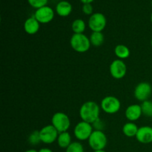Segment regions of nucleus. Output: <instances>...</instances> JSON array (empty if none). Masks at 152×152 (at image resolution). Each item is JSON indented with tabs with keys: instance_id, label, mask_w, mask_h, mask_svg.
I'll use <instances>...</instances> for the list:
<instances>
[{
	"instance_id": "nucleus-1",
	"label": "nucleus",
	"mask_w": 152,
	"mask_h": 152,
	"mask_svg": "<svg viewBox=\"0 0 152 152\" xmlns=\"http://www.w3.org/2000/svg\"><path fill=\"white\" fill-rule=\"evenodd\" d=\"M100 108L93 101L85 102L80 109V116L82 120L88 123H94L99 118Z\"/></svg>"
},
{
	"instance_id": "nucleus-2",
	"label": "nucleus",
	"mask_w": 152,
	"mask_h": 152,
	"mask_svg": "<svg viewBox=\"0 0 152 152\" xmlns=\"http://www.w3.org/2000/svg\"><path fill=\"white\" fill-rule=\"evenodd\" d=\"M71 48L79 53L88 51L91 47L90 39L83 34H74L70 40Z\"/></svg>"
},
{
	"instance_id": "nucleus-3",
	"label": "nucleus",
	"mask_w": 152,
	"mask_h": 152,
	"mask_svg": "<svg viewBox=\"0 0 152 152\" xmlns=\"http://www.w3.org/2000/svg\"><path fill=\"white\" fill-rule=\"evenodd\" d=\"M107 142V137L102 131H94L88 139L89 145L94 151L104 150L106 147Z\"/></svg>"
},
{
	"instance_id": "nucleus-4",
	"label": "nucleus",
	"mask_w": 152,
	"mask_h": 152,
	"mask_svg": "<svg viewBox=\"0 0 152 152\" xmlns=\"http://www.w3.org/2000/svg\"><path fill=\"white\" fill-rule=\"evenodd\" d=\"M51 124L59 133H62L68 131L71 126V121L68 116L65 113L56 112L52 117Z\"/></svg>"
},
{
	"instance_id": "nucleus-5",
	"label": "nucleus",
	"mask_w": 152,
	"mask_h": 152,
	"mask_svg": "<svg viewBox=\"0 0 152 152\" xmlns=\"http://www.w3.org/2000/svg\"><path fill=\"white\" fill-rule=\"evenodd\" d=\"M101 108L106 114H113L118 112L121 107L119 99L113 96H105L101 101Z\"/></svg>"
},
{
	"instance_id": "nucleus-6",
	"label": "nucleus",
	"mask_w": 152,
	"mask_h": 152,
	"mask_svg": "<svg viewBox=\"0 0 152 152\" xmlns=\"http://www.w3.org/2000/svg\"><path fill=\"white\" fill-rule=\"evenodd\" d=\"M93 126L91 123L81 121L76 125L74 130L75 137L80 141L88 140L93 132Z\"/></svg>"
},
{
	"instance_id": "nucleus-7",
	"label": "nucleus",
	"mask_w": 152,
	"mask_h": 152,
	"mask_svg": "<svg viewBox=\"0 0 152 152\" xmlns=\"http://www.w3.org/2000/svg\"><path fill=\"white\" fill-rule=\"evenodd\" d=\"M41 142L45 144H51L57 140L59 132L53 125H48L39 131Z\"/></svg>"
},
{
	"instance_id": "nucleus-8",
	"label": "nucleus",
	"mask_w": 152,
	"mask_h": 152,
	"mask_svg": "<svg viewBox=\"0 0 152 152\" xmlns=\"http://www.w3.org/2000/svg\"><path fill=\"white\" fill-rule=\"evenodd\" d=\"M106 23V18L101 13H94L88 20V26L93 32H102L105 29Z\"/></svg>"
},
{
	"instance_id": "nucleus-9",
	"label": "nucleus",
	"mask_w": 152,
	"mask_h": 152,
	"mask_svg": "<svg viewBox=\"0 0 152 152\" xmlns=\"http://www.w3.org/2000/svg\"><path fill=\"white\" fill-rule=\"evenodd\" d=\"M152 93L151 86L147 82L139 83L134 89V96L137 100L144 102L148 100Z\"/></svg>"
},
{
	"instance_id": "nucleus-10",
	"label": "nucleus",
	"mask_w": 152,
	"mask_h": 152,
	"mask_svg": "<svg viewBox=\"0 0 152 152\" xmlns=\"http://www.w3.org/2000/svg\"><path fill=\"white\" fill-rule=\"evenodd\" d=\"M127 72V67L125 62L121 59H115L110 65L111 75L117 80L123 79Z\"/></svg>"
},
{
	"instance_id": "nucleus-11",
	"label": "nucleus",
	"mask_w": 152,
	"mask_h": 152,
	"mask_svg": "<svg viewBox=\"0 0 152 152\" xmlns=\"http://www.w3.org/2000/svg\"><path fill=\"white\" fill-rule=\"evenodd\" d=\"M34 17L39 23L46 24L51 22L54 17V12L51 7L48 6H44L37 9L34 14Z\"/></svg>"
},
{
	"instance_id": "nucleus-12",
	"label": "nucleus",
	"mask_w": 152,
	"mask_h": 152,
	"mask_svg": "<svg viewBox=\"0 0 152 152\" xmlns=\"http://www.w3.org/2000/svg\"><path fill=\"white\" fill-rule=\"evenodd\" d=\"M136 138L140 143H151L152 142V127L146 126L139 128Z\"/></svg>"
},
{
	"instance_id": "nucleus-13",
	"label": "nucleus",
	"mask_w": 152,
	"mask_h": 152,
	"mask_svg": "<svg viewBox=\"0 0 152 152\" xmlns=\"http://www.w3.org/2000/svg\"><path fill=\"white\" fill-rule=\"evenodd\" d=\"M125 114H126V118L131 122H134L139 120V118L142 114L141 105H137V104L129 105L126 108Z\"/></svg>"
},
{
	"instance_id": "nucleus-14",
	"label": "nucleus",
	"mask_w": 152,
	"mask_h": 152,
	"mask_svg": "<svg viewBox=\"0 0 152 152\" xmlns=\"http://www.w3.org/2000/svg\"><path fill=\"white\" fill-rule=\"evenodd\" d=\"M39 29V22L34 16L27 19L24 23V30L27 34L30 35L37 34Z\"/></svg>"
},
{
	"instance_id": "nucleus-15",
	"label": "nucleus",
	"mask_w": 152,
	"mask_h": 152,
	"mask_svg": "<svg viewBox=\"0 0 152 152\" xmlns=\"http://www.w3.org/2000/svg\"><path fill=\"white\" fill-rule=\"evenodd\" d=\"M56 11L59 16L65 17L70 15L72 11V5L67 1H62L57 4Z\"/></svg>"
},
{
	"instance_id": "nucleus-16",
	"label": "nucleus",
	"mask_w": 152,
	"mask_h": 152,
	"mask_svg": "<svg viewBox=\"0 0 152 152\" xmlns=\"http://www.w3.org/2000/svg\"><path fill=\"white\" fill-rule=\"evenodd\" d=\"M71 134L68 132H62L59 134L57 138V143L60 148H67L71 144Z\"/></svg>"
},
{
	"instance_id": "nucleus-17",
	"label": "nucleus",
	"mask_w": 152,
	"mask_h": 152,
	"mask_svg": "<svg viewBox=\"0 0 152 152\" xmlns=\"http://www.w3.org/2000/svg\"><path fill=\"white\" fill-rule=\"evenodd\" d=\"M138 129H139V128L135 123L130 122V123H126L123 126V132L128 137H136Z\"/></svg>"
},
{
	"instance_id": "nucleus-18",
	"label": "nucleus",
	"mask_w": 152,
	"mask_h": 152,
	"mask_svg": "<svg viewBox=\"0 0 152 152\" xmlns=\"http://www.w3.org/2000/svg\"><path fill=\"white\" fill-rule=\"evenodd\" d=\"M114 53L119 59H126L130 56V50L124 45H118L116 46Z\"/></svg>"
},
{
	"instance_id": "nucleus-19",
	"label": "nucleus",
	"mask_w": 152,
	"mask_h": 152,
	"mask_svg": "<svg viewBox=\"0 0 152 152\" xmlns=\"http://www.w3.org/2000/svg\"><path fill=\"white\" fill-rule=\"evenodd\" d=\"M90 42L92 45L99 47L104 42V36L102 32H93L90 37Z\"/></svg>"
},
{
	"instance_id": "nucleus-20",
	"label": "nucleus",
	"mask_w": 152,
	"mask_h": 152,
	"mask_svg": "<svg viewBox=\"0 0 152 152\" xmlns=\"http://www.w3.org/2000/svg\"><path fill=\"white\" fill-rule=\"evenodd\" d=\"M71 28L74 34H83L86 30V23L83 19H77L73 22Z\"/></svg>"
},
{
	"instance_id": "nucleus-21",
	"label": "nucleus",
	"mask_w": 152,
	"mask_h": 152,
	"mask_svg": "<svg viewBox=\"0 0 152 152\" xmlns=\"http://www.w3.org/2000/svg\"><path fill=\"white\" fill-rule=\"evenodd\" d=\"M142 114L148 117H152V101L145 100L141 104Z\"/></svg>"
},
{
	"instance_id": "nucleus-22",
	"label": "nucleus",
	"mask_w": 152,
	"mask_h": 152,
	"mask_svg": "<svg viewBox=\"0 0 152 152\" xmlns=\"http://www.w3.org/2000/svg\"><path fill=\"white\" fill-rule=\"evenodd\" d=\"M65 152H84L83 145L80 142H72Z\"/></svg>"
},
{
	"instance_id": "nucleus-23",
	"label": "nucleus",
	"mask_w": 152,
	"mask_h": 152,
	"mask_svg": "<svg viewBox=\"0 0 152 152\" xmlns=\"http://www.w3.org/2000/svg\"><path fill=\"white\" fill-rule=\"evenodd\" d=\"M28 141L31 145H37L41 142V139H40L39 136V131H34L32 133L30 134L29 138H28Z\"/></svg>"
},
{
	"instance_id": "nucleus-24",
	"label": "nucleus",
	"mask_w": 152,
	"mask_h": 152,
	"mask_svg": "<svg viewBox=\"0 0 152 152\" xmlns=\"http://www.w3.org/2000/svg\"><path fill=\"white\" fill-rule=\"evenodd\" d=\"M48 0H28L30 5L32 6L34 8H40L44 6H46Z\"/></svg>"
},
{
	"instance_id": "nucleus-25",
	"label": "nucleus",
	"mask_w": 152,
	"mask_h": 152,
	"mask_svg": "<svg viewBox=\"0 0 152 152\" xmlns=\"http://www.w3.org/2000/svg\"><path fill=\"white\" fill-rule=\"evenodd\" d=\"M83 11L85 14L91 15L93 13V7L91 4H83Z\"/></svg>"
},
{
	"instance_id": "nucleus-26",
	"label": "nucleus",
	"mask_w": 152,
	"mask_h": 152,
	"mask_svg": "<svg viewBox=\"0 0 152 152\" xmlns=\"http://www.w3.org/2000/svg\"><path fill=\"white\" fill-rule=\"evenodd\" d=\"M93 126H94V127L96 129V130L102 131V129H103L104 124H103V123H102V120H99V118L97 120H96V121H95L94 123H93Z\"/></svg>"
},
{
	"instance_id": "nucleus-27",
	"label": "nucleus",
	"mask_w": 152,
	"mask_h": 152,
	"mask_svg": "<svg viewBox=\"0 0 152 152\" xmlns=\"http://www.w3.org/2000/svg\"><path fill=\"white\" fill-rule=\"evenodd\" d=\"M39 152H53V151H52V150H50V148H41V149L39 151Z\"/></svg>"
},
{
	"instance_id": "nucleus-28",
	"label": "nucleus",
	"mask_w": 152,
	"mask_h": 152,
	"mask_svg": "<svg viewBox=\"0 0 152 152\" xmlns=\"http://www.w3.org/2000/svg\"><path fill=\"white\" fill-rule=\"evenodd\" d=\"M83 4H91V2L94 1V0H80Z\"/></svg>"
},
{
	"instance_id": "nucleus-29",
	"label": "nucleus",
	"mask_w": 152,
	"mask_h": 152,
	"mask_svg": "<svg viewBox=\"0 0 152 152\" xmlns=\"http://www.w3.org/2000/svg\"><path fill=\"white\" fill-rule=\"evenodd\" d=\"M25 152H39V151H37V150L35 149H29V150H27V151Z\"/></svg>"
},
{
	"instance_id": "nucleus-30",
	"label": "nucleus",
	"mask_w": 152,
	"mask_h": 152,
	"mask_svg": "<svg viewBox=\"0 0 152 152\" xmlns=\"http://www.w3.org/2000/svg\"><path fill=\"white\" fill-rule=\"evenodd\" d=\"M94 152H106L104 150H98V151H94Z\"/></svg>"
},
{
	"instance_id": "nucleus-31",
	"label": "nucleus",
	"mask_w": 152,
	"mask_h": 152,
	"mask_svg": "<svg viewBox=\"0 0 152 152\" xmlns=\"http://www.w3.org/2000/svg\"><path fill=\"white\" fill-rule=\"evenodd\" d=\"M151 23H152V13H151Z\"/></svg>"
},
{
	"instance_id": "nucleus-32",
	"label": "nucleus",
	"mask_w": 152,
	"mask_h": 152,
	"mask_svg": "<svg viewBox=\"0 0 152 152\" xmlns=\"http://www.w3.org/2000/svg\"><path fill=\"white\" fill-rule=\"evenodd\" d=\"M151 48H152V38H151Z\"/></svg>"
},
{
	"instance_id": "nucleus-33",
	"label": "nucleus",
	"mask_w": 152,
	"mask_h": 152,
	"mask_svg": "<svg viewBox=\"0 0 152 152\" xmlns=\"http://www.w3.org/2000/svg\"><path fill=\"white\" fill-rule=\"evenodd\" d=\"M151 6H152V0H151Z\"/></svg>"
}]
</instances>
